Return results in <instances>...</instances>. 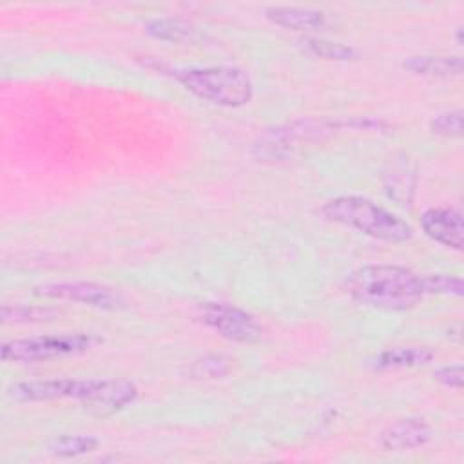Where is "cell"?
I'll list each match as a JSON object with an SVG mask.
<instances>
[{"instance_id":"9c48e42d","label":"cell","mask_w":464,"mask_h":464,"mask_svg":"<svg viewBox=\"0 0 464 464\" xmlns=\"http://www.w3.org/2000/svg\"><path fill=\"white\" fill-rule=\"evenodd\" d=\"M420 227L428 237L433 241L460 250L464 243V227H462V214L455 208H428L420 216Z\"/></svg>"},{"instance_id":"52a82bcc","label":"cell","mask_w":464,"mask_h":464,"mask_svg":"<svg viewBox=\"0 0 464 464\" xmlns=\"http://www.w3.org/2000/svg\"><path fill=\"white\" fill-rule=\"evenodd\" d=\"M91 379H47L18 382L9 388V395L16 401H51L76 399L83 401Z\"/></svg>"},{"instance_id":"603a6c76","label":"cell","mask_w":464,"mask_h":464,"mask_svg":"<svg viewBox=\"0 0 464 464\" xmlns=\"http://www.w3.org/2000/svg\"><path fill=\"white\" fill-rule=\"evenodd\" d=\"M457 42H459V44H462V27H459V29H457Z\"/></svg>"},{"instance_id":"8992f818","label":"cell","mask_w":464,"mask_h":464,"mask_svg":"<svg viewBox=\"0 0 464 464\" xmlns=\"http://www.w3.org/2000/svg\"><path fill=\"white\" fill-rule=\"evenodd\" d=\"M33 294L40 297H49V299L83 303L102 310H118L123 306V297L116 288L92 283V281L47 283V285L36 286Z\"/></svg>"},{"instance_id":"7c38bea8","label":"cell","mask_w":464,"mask_h":464,"mask_svg":"<svg viewBox=\"0 0 464 464\" xmlns=\"http://www.w3.org/2000/svg\"><path fill=\"white\" fill-rule=\"evenodd\" d=\"M384 190L399 205H410L415 192V172L406 154L393 156L384 170Z\"/></svg>"},{"instance_id":"2e32d148","label":"cell","mask_w":464,"mask_h":464,"mask_svg":"<svg viewBox=\"0 0 464 464\" xmlns=\"http://www.w3.org/2000/svg\"><path fill=\"white\" fill-rule=\"evenodd\" d=\"M299 47L317 58L332 60V62H348L357 58V51L343 42L324 40V38H314V36H303L297 40Z\"/></svg>"},{"instance_id":"44dd1931","label":"cell","mask_w":464,"mask_h":464,"mask_svg":"<svg viewBox=\"0 0 464 464\" xmlns=\"http://www.w3.org/2000/svg\"><path fill=\"white\" fill-rule=\"evenodd\" d=\"M431 132L444 138H460L462 136V111H448L437 114L430 121Z\"/></svg>"},{"instance_id":"d6986e66","label":"cell","mask_w":464,"mask_h":464,"mask_svg":"<svg viewBox=\"0 0 464 464\" xmlns=\"http://www.w3.org/2000/svg\"><path fill=\"white\" fill-rule=\"evenodd\" d=\"M232 368V361L221 353H207L196 359L190 366V375L198 379H219Z\"/></svg>"},{"instance_id":"30bf717a","label":"cell","mask_w":464,"mask_h":464,"mask_svg":"<svg viewBox=\"0 0 464 464\" xmlns=\"http://www.w3.org/2000/svg\"><path fill=\"white\" fill-rule=\"evenodd\" d=\"M430 426L417 417H406L392 422L381 431V444L390 451H406L424 446L430 440Z\"/></svg>"},{"instance_id":"4fadbf2b","label":"cell","mask_w":464,"mask_h":464,"mask_svg":"<svg viewBox=\"0 0 464 464\" xmlns=\"http://www.w3.org/2000/svg\"><path fill=\"white\" fill-rule=\"evenodd\" d=\"M402 67L417 76H459L464 69L462 56L450 54H417L402 62Z\"/></svg>"},{"instance_id":"6da1fadb","label":"cell","mask_w":464,"mask_h":464,"mask_svg":"<svg viewBox=\"0 0 464 464\" xmlns=\"http://www.w3.org/2000/svg\"><path fill=\"white\" fill-rule=\"evenodd\" d=\"M348 294L372 308L402 312L417 306L424 297L422 277L397 265H366L346 279Z\"/></svg>"},{"instance_id":"5b68a950","label":"cell","mask_w":464,"mask_h":464,"mask_svg":"<svg viewBox=\"0 0 464 464\" xmlns=\"http://www.w3.org/2000/svg\"><path fill=\"white\" fill-rule=\"evenodd\" d=\"M198 317L221 337L236 343H256L263 335V328L252 314L228 303H201Z\"/></svg>"},{"instance_id":"9a60e30c","label":"cell","mask_w":464,"mask_h":464,"mask_svg":"<svg viewBox=\"0 0 464 464\" xmlns=\"http://www.w3.org/2000/svg\"><path fill=\"white\" fill-rule=\"evenodd\" d=\"M145 31L152 38H158L163 42H187V40H192V36L196 34L194 25L178 16L152 18L147 22Z\"/></svg>"},{"instance_id":"ac0fdd59","label":"cell","mask_w":464,"mask_h":464,"mask_svg":"<svg viewBox=\"0 0 464 464\" xmlns=\"http://www.w3.org/2000/svg\"><path fill=\"white\" fill-rule=\"evenodd\" d=\"M0 314L4 323H42L56 317L58 310L34 304H4Z\"/></svg>"},{"instance_id":"e0dca14e","label":"cell","mask_w":464,"mask_h":464,"mask_svg":"<svg viewBox=\"0 0 464 464\" xmlns=\"http://www.w3.org/2000/svg\"><path fill=\"white\" fill-rule=\"evenodd\" d=\"M100 440L92 435H60L54 437L47 450L56 457H78L96 450Z\"/></svg>"},{"instance_id":"7402d4cb","label":"cell","mask_w":464,"mask_h":464,"mask_svg":"<svg viewBox=\"0 0 464 464\" xmlns=\"http://www.w3.org/2000/svg\"><path fill=\"white\" fill-rule=\"evenodd\" d=\"M435 381H439L440 384L448 386V388H462V381H464V370L462 364H451V366H442L439 370H435L433 373Z\"/></svg>"},{"instance_id":"8fae6325","label":"cell","mask_w":464,"mask_h":464,"mask_svg":"<svg viewBox=\"0 0 464 464\" xmlns=\"http://www.w3.org/2000/svg\"><path fill=\"white\" fill-rule=\"evenodd\" d=\"M265 16L272 24L292 31H319L326 25V14L314 7L272 5L265 11Z\"/></svg>"},{"instance_id":"3957f363","label":"cell","mask_w":464,"mask_h":464,"mask_svg":"<svg viewBox=\"0 0 464 464\" xmlns=\"http://www.w3.org/2000/svg\"><path fill=\"white\" fill-rule=\"evenodd\" d=\"M176 80L194 96L219 107H241L252 100L254 85L250 76L230 65L176 69Z\"/></svg>"},{"instance_id":"ba28073f","label":"cell","mask_w":464,"mask_h":464,"mask_svg":"<svg viewBox=\"0 0 464 464\" xmlns=\"http://www.w3.org/2000/svg\"><path fill=\"white\" fill-rule=\"evenodd\" d=\"M138 397L134 382L125 379H91L89 390L82 404L89 410L107 415L125 408Z\"/></svg>"},{"instance_id":"277c9868","label":"cell","mask_w":464,"mask_h":464,"mask_svg":"<svg viewBox=\"0 0 464 464\" xmlns=\"http://www.w3.org/2000/svg\"><path fill=\"white\" fill-rule=\"evenodd\" d=\"M100 339L92 334H60L31 339L7 341L0 348V357L5 362H38L65 355H78L92 348Z\"/></svg>"},{"instance_id":"5bb4252c","label":"cell","mask_w":464,"mask_h":464,"mask_svg":"<svg viewBox=\"0 0 464 464\" xmlns=\"http://www.w3.org/2000/svg\"><path fill=\"white\" fill-rule=\"evenodd\" d=\"M435 353L426 346H399L384 350L379 357L375 366L381 370H402V368H415L431 362Z\"/></svg>"},{"instance_id":"ffe728a7","label":"cell","mask_w":464,"mask_h":464,"mask_svg":"<svg viewBox=\"0 0 464 464\" xmlns=\"http://www.w3.org/2000/svg\"><path fill=\"white\" fill-rule=\"evenodd\" d=\"M424 294H442L460 297L464 294L462 279L455 274H430L422 277Z\"/></svg>"},{"instance_id":"7a4b0ae2","label":"cell","mask_w":464,"mask_h":464,"mask_svg":"<svg viewBox=\"0 0 464 464\" xmlns=\"http://www.w3.org/2000/svg\"><path fill=\"white\" fill-rule=\"evenodd\" d=\"M321 212L334 223L355 228L386 243H404L413 234L404 219L361 196L332 198L323 205Z\"/></svg>"}]
</instances>
